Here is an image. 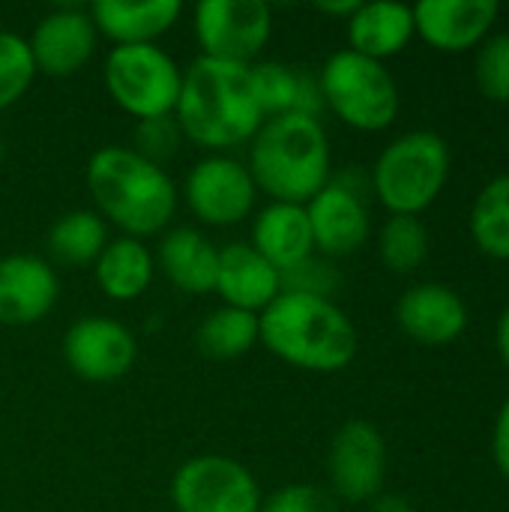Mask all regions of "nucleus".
Wrapping results in <instances>:
<instances>
[{"label": "nucleus", "mask_w": 509, "mask_h": 512, "mask_svg": "<svg viewBox=\"0 0 509 512\" xmlns=\"http://www.w3.org/2000/svg\"><path fill=\"white\" fill-rule=\"evenodd\" d=\"M357 0H339V3H333V0H321L318 3V9L321 12H327V15H345V18H351L354 12H357Z\"/></svg>", "instance_id": "nucleus-36"}, {"label": "nucleus", "mask_w": 509, "mask_h": 512, "mask_svg": "<svg viewBox=\"0 0 509 512\" xmlns=\"http://www.w3.org/2000/svg\"><path fill=\"white\" fill-rule=\"evenodd\" d=\"M45 243L57 264L87 267L96 264V258L108 246V225L96 210H72L51 225Z\"/></svg>", "instance_id": "nucleus-24"}, {"label": "nucleus", "mask_w": 509, "mask_h": 512, "mask_svg": "<svg viewBox=\"0 0 509 512\" xmlns=\"http://www.w3.org/2000/svg\"><path fill=\"white\" fill-rule=\"evenodd\" d=\"M177 512H261V489L249 468L228 456H195L171 480Z\"/></svg>", "instance_id": "nucleus-8"}, {"label": "nucleus", "mask_w": 509, "mask_h": 512, "mask_svg": "<svg viewBox=\"0 0 509 512\" xmlns=\"http://www.w3.org/2000/svg\"><path fill=\"white\" fill-rule=\"evenodd\" d=\"M183 69L159 45H114L105 57V87L135 120L174 114Z\"/></svg>", "instance_id": "nucleus-7"}, {"label": "nucleus", "mask_w": 509, "mask_h": 512, "mask_svg": "<svg viewBox=\"0 0 509 512\" xmlns=\"http://www.w3.org/2000/svg\"><path fill=\"white\" fill-rule=\"evenodd\" d=\"M36 66L24 36L0 30V111L15 105L33 84Z\"/></svg>", "instance_id": "nucleus-29"}, {"label": "nucleus", "mask_w": 509, "mask_h": 512, "mask_svg": "<svg viewBox=\"0 0 509 512\" xmlns=\"http://www.w3.org/2000/svg\"><path fill=\"white\" fill-rule=\"evenodd\" d=\"M477 87L492 102H509V33H498L483 39L477 54Z\"/></svg>", "instance_id": "nucleus-31"}, {"label": "nucleus", "mask_w": 509, "mask_h": 512, "mask_svg": "<svg viewBox=\"0 0 509 512\" xmlns=\"http://www.w3.org/2000/svg\"><path fill=\"white\" fill-rule=\"evenodd\" d=\"M327 471L333 492L351 504L375 501L387 474V444L366 420L345 423L330 444Z\"/></svg>", "instance_id": "nucleus-11"}, {"label": "nucleus", "mask_w": 509, "mask_h": 512, "mask_svg": "<svg viewBox=\"0 0 509 512\" xmlns=\"http://www.w3.org/2000/svg\"><path fill=\"white\" fill-rule=\"evenodd\" d=\"M60 297L54 267L39 255L0 258V324L27 327L42 321Z\"/></svg>", "instance_id": "nucleus-14"}, {"label": "nucleus", "mask_w": 509, "mask_h": 512, "mask_svg": "<svg viewBox=\"0 0 509 512\" xmlns=\"http://www.w3.org/2000/svg\"><path fill=\"white\" fill-rule=\"evenodd\" d=\"M258 342L282 363L303 372H339L357 357L351 318L324 297L279 294L258 315Z\"/></svg>", "instance_id": "nucleus-3"}, {"label": "nucleus", "mask_w": 509, "mask_h": 512, "mask_svg": "<svg viewBox=\"0 0 509 512\" xmlns=\"http://www.w3.org/2000/svg\"><path fill=\"white\" fill-rule=\"evenodd\" d=\"M261 512H339V504L327 489L285 486L261 504Z\"/></svg>", "instance_id": "nucleus-33"}, {"label": "nucleus", "mask_w": 509, "mask_h": 512, "mask_svg": "<svg viewBox=\"0 0 509 512\" xmlns=\"http://www.w3.org/2000/svg\"><path fill=\"white\" fill-rule=\"evenodd\" d=\"M93 270H96V285L105 297L117 303H129V300H138L150 288L153 273H156V258L144 240L117 237V240H108Z\"/></svg>", "instance_id": "nucleus-23"}, {"label": "nucleus", "mask_w": 509, "mask_h": 512, "mask_svg": "<svg viewBox=\"0 0 509 512\" xmlns=\"http://www.w3.org/2000/svg\"><path fill=\"white\" fill-rule=\"evenodd\" d=\"M414 9V33L438 51H468L483 42L498 18L495 0H423Z\"/></svg>", "instance_id": "nucleus-15"}, {"label": "nucleus", "mask_w": 509, "mask_h": 512, "mask_svg": "<svg viewBox=\"0 0 509 512\" xmlns=\"http://www.w3.org/2000/svg\"><path fill=\"white\" fill-rule=\"evenodd\" d=\"M96 33H105L114 45H156L180 15V0H96L90 9Z\"/></svg>", "instance_id": "nucleus-19"}, {"label": "nucleus", "mask_w": 509, "mask_h": 512, "mask_svg": "<svg viewBox=\"0 0 509 512\" xmlns=\"http://www.w3.org/2000/svg\"><path fill=\"white\" fill-rule=\"evenodd\" d=\"M174 117L183 138L201 150L225 153L252 141L267 120L252 87V66L201 54L183 72Z\"/></svg>", "instance_id": "nucleus-1"}, {"label": "nucleus", "mask_w": 509, "mask_h": 512, "mask_svg": "<svg viewBox=\"0 0 509 512\" xmlns=\"http://www.w3.org/2000/svg\"><path fill=\"white\" fill-rule=\"evenodd\" d=\"M252 249L270 261L279 273L303 264L315 255V240L309 228L306 207L300 204H267L252 222Z\"/></svg>", "instance_id": "nucleus-20"}, {"label": "nucleus", "mask_w": 509, "mask_h": 512, "mask_svg": "<svg viewBox=\"0 0 509 512\" xmlns=\"http://www.w3.org/2000/svg\"><path fill=\"white\" fill-rule=\"evenodd\" d=\"M339 270L324 258H306L303 264L282 273V294H306V297H324L330 300L339 291Z\"/></svg>", "instance_id": "nucleus-32"}, {"label": "nucleus", "mask_w": 509, "mask_h": 512, "mask_svg": "<svg viewBox=\"0 0 509 512\" xmlns=\"http://www.w3.org/2000/svg\"><path fill=\"white\" fill-rule=\"evenodd\" d=\"M378 252L393 273H411L429 255V231L417 216H390L378 234Z\"/></svg>", "instance_id": "nucleus-27"}, {"label": "nucleus", "mask_w": 509, "mask_h": 512, "mask_svg": "<svg viewBox=\"0 0 509 512\" xmlns=\"http://www.w3.org/2000/svg\"><path fill=\"white\" fill-rule=\"evenodd\" d=\"M399 327L420 345H450L468 327V309L462 297L438 282L414 285L396 303Z\"/></svg>", "instance_id": "nucleus-16"}, {"label": "nucleus", "mask_w": 509, "mask_h": 512, "mask_svg": "<svg viewBox=\"0 0 509 512\" xmlns=\"http://www.w3.org/2000/svg\"><path fill=\"white\" fill-rule=\"evenodd\" d=\"M225 306L261 315L282 294V273L264 261L252 243H228L219 249L216 288Z\"/></svg>", "instance_id": "nucleus-18"}, {"label": "nucleus", "mask_w": 509, "mask_h": 512, "mask_svg": "<svg viewBox=\"0 0 509 512\" xmlns=\"http://www.w3.org/2000/svg\"><path fill=\"white\" fill-rule=\"evenodd\" d=\"M255 342H258V315L231 306L210 312L195 333V345L207 360H237L249 354Z\"/></svg>", "instance_id": "nucleus-25"}, {"label": "nucleus", "mask_w": 509, "mask_h": 512, "mask_svg": "<svg viewBox=\"0 0 509 512\" xmlns=\"http://www.w3.org/2000/svg\"><path fill=\"white\" fill-rule=\"evenodd\" d=\"M138 357V342L129 327L111 318H81L63 336L66 366L90 381L108 384L123 378Z\"/></svg>", "instance_id": "nucleus-12"}, {"label": "nucleus", "mask_w": 509, "mask_h": 512, "mask_svg": "<svg viewBox=\"0 0 509 512\" xmlns=\"http://www.w3.org/2000/svg\"><path fill=\"white\" fill-rule=\"evenodd\" d=\"M249 174L279 204L306 207L330 183V141L315 117H267L249 141Z\"/></svg>", "instance_id": "nucleus-4"}, {"label": "nucleus", "mask_w": 509, "mask_h": 512, "mask_svg": "<svg viewBox=\"0 0 509 512\" xmlns=\"http://www.w3.org/2000/svg\"><path fill=\"white\" fill-rule=\"evenodd\" d=\"M252 87L258 96V105L264 117H282L294 114L297 108V87H300V69L267 60L252 66Z\"/></svg>", "instance_id": "nucleus-28"}, {"label": "nucleus", "mask_w": 509, "mask_h": 512, "mask_svg": "<svg viewBox=\"0 0 509 512\" xmlns=\"http://www.w3.org/2000/svg\"><path fill=\"white\" fill-rule=\"evenodd\" d=\"M0 162H3V138H0Z\"/></svg>", "instance_id": "nucleus-38"}, {"label": "nucleus", "mask_w": 509, "mask_h": 512, "mask_svg": "<svg viewBox=\"0 0 509 512\" xmlns=\"http://www.w3.org/2000/svg\"><path fill=\"white\" fill-rule=\"evenodd\" d=\"M318 84L324 105L351 129L381 132L399 114V87L387 66L351 48L336 51L324 63Z\"/></svg>", "instance_id": "nucleus-6"}, {"label": "nucleus", "mask_w": 509, "mask_h": 512, "mask_svg": "<svg viewBox=\"0 0 509 512\" xmlns=\"http://www.w3.org/2000/svg\"><path fill=\"white\" fill-rule=\"evenodd\" d=\"M315 249L327 258H345L369 240V210L363 198L345 192L333 180L306 204Z\"/></svg>", "instance_id": "nucleus-17"}, {"label": "nucleus", "mask_w": 509, "mask_h": 512, "mask_svg": "<svg viewBox=\"0 0 509 512\" xmlns=\"http://www.w3.org/2000/svg\"><path fill=\"white\" fill-rule=\"evenodd\" d=\"M156 264L183 294H210L216 288L219 249L195 228H174L162 234Z\"/></svg>", "instance_id": "nucleus-21"}, {"label": "nucleus", "mask_w": 509, "mask_h": 512, "mask_svg": "<svg viewBox=\"0 0 509 512\" xmlns=\"http://www.w3.org/2000/svg\"><path fill=\"white\" fill-rule=\"evenodd\" d=\"M498 351H501V360L507 363L509 369V306L501 315V324H498Z\"/></svg>", "instance_id": "nucleus-37"}, {"label": "nucleus", "mask_w": 509, "mask_h": 512, "mask_svg": "<svg viewBox=\"0 0 509 512\" xmlns=\"http://www.w3.org/2000/svg\"><path fill=\"white\" fill-rule=\"evenodd\" d=\"M183 195H186L189 210L204 225L228 228V225L243 222L252 213L258 186L243 162L213 153L186 174Z\"/></svg>", "instance_id": "nucleus-10"}, {"label": "nucleus", "mask_w": 509, "mask_h": 512, "mask_svg": "<svg viewBox=\"0 0 509 512\" xmlns=\"http://www.w3.org/2000/svg\"><path fill=\"white\" fill-rule=\"evenodd\" d=\"M270 33L273 12L264 0H204L195 6V36L204 57L252 66Z\"/></svg>", "instance_id": "nucleus-9"}, {"label": "nucleus", "mask_w": 509, "mask_h": 512, "mask_svg": "<svg viewBox=\"0 0 509 512\" xmlns=\"http://www.w3.org/2000/svg\"><path fill=\"white\" fill-rule=\"evenodd\" d=\"M447 177V141L438 132H408L378 156L372 189L393 216H417L444 192Z\"/></svg>", "instance_id": "nucleus-5"}, {"label": "nucleus", "mask_w": 509, "mask_h": 512, "mask_svg": "<svg viewBox=\"0 0 509 512\" xmlns=\"http://www.w3.org/2000/svg\"><path fill=\"white\" fill-rule=\"evenodd\" d=\"M87 189L96 213L135 240L162 234L177 210V186L168 171L132 147H99L87 162Z\"/></svg>", "instance_id": "nucleus-2"}, {"label": "nucleus", "mask_w": 509, "mask_h": 512, "mask_svg": "<svg viewBox=\"0 0 509 512\" xmlns=\"http://www.w3.org/2000/svg\"><path fill=\"white\" fill-rule=\"evenodd\" d=\"M183 129L177 123L174 114H162V117H147V120H138L135 132H132V150L153 162V165H165L171 162L180 147H183Z\"/></svg>", "instance_id": "nucleus-30"}, {"label": "nucleus", "mask_w": 509, "mask_h": 512, "mask_svg": "<svg viewBox=\"0 0 509 512\" xmlns=\"http://www.w3.org/2000/svg\"><path fill=\"white\" fill-rule=\"evenodd\" d=\"M492 456L498 471L509 480V396L507 402L501 405L498 423H495V438H492Z\"/></svg>", "instance_id": "nucleus-34"}, {"label": "nucleus", "mask_w": 509, "mask_h": 512, "mask_svg": "<svg viewBox=\"0 0 509 512\" xmlns=\"http://www.w3.org/2000/svg\"><path fill=\"white\" fill-rule=\"evenodd\" d=\"M30 54L36 75H51V78H69L78 69L87 66V60L96 51V27L90 12L63 6L39 18L30 36Z\"/></svg>", "instance_id": "nucleus-13"}, {"label": "nucleus", "mask_w": 509, "mask_h": 512, "mask_svg": "<svg viewBox=\"0 0 509 512\" xmlns=\"http://www.w3.org/2000/svg\"><path fill=\"white\" fill-rule=\"evenodd\" d=\"M474 243L498 261H509V174L483 186L471 210Z\"/></svg>", "instance_id": "nucleus-26"}, {"label": "nucleus", "mask_w": 509, "mask_h": 512, "mask_svg": "<svg viewBox=\"0 0 509 512\" xmlns=\"http://www.w3.org/2000/svg\"><path fill=\"white\" fill-rule=\"evenodd\" d=\"M414 36V9L405 3H360L348 18L351 51L384 63V57L399 54Z\"/></svg>", "instance_id": "nucleus-22"}, {"label": "nucleus", "mask_w": 509, "mask_h": 512, "mask_svg": "<svg viewBox=\"0 0 509 512\" xmlns=\"http://www.w3.org/2000/svg\"><path fill=\"white\" fill-rule=\"evenodd\" d=\"M372 512H417L411 507L408 498L402 495H378L375 504H372Z\"/></svg>", "instance_id": "nucleus-35"}]
</instances>
